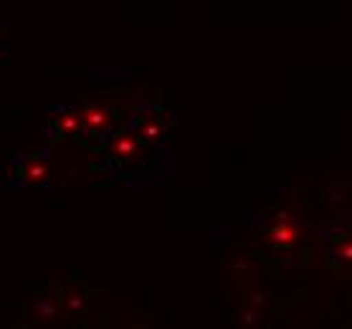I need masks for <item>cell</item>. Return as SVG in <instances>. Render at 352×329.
<instances>
[{
    "label": "cell",
    "instance_id": "obj_1",
    "mask_svg": "<svg viewBox=\"0 0 352 329\" xmlns=\"http://www.w3.org/2000/svg\"><path fill=\"white\" fill-rule=\"evenodd\" d=\"M79 120H81V129L87 135L96 137V135H107L114 124V117L107 106L99 104H87L79 109Z\"/></svg>",
    "mask_w": 352,
    "mask_h": 329
},
{
    "label": "cell",
    "instance_id": "obj_2",
    "mask_svg": "<svg viewBox=\"0 0 352 329\" xmlns=\"http://www.w3.org/2000/svg\"><path fill=\"white\" fill-rule=\"evenodd\" d=\"M107 152H109V157H112L114 162H120V165H132V162L140 160L142 147H140L135 135H129V132H117V135L109 139Z\"/></svg>",
    "mask_w": 352,
    "mask_h": 329
},
{
    "label": "cell",
    "instance_id": "obj_3",
    "mask_svg": "<svg viewBox=\"0 0 352 329\" xmlns=\"http://www.w3.org/2000/svg\"><path fill=\"white\" fill-rule=\"evenodd\" d=\"M266 241L272 246H279V249H289L299 241V225H296L294 218H289L287 213L279 216V220L266 231Z\"/></svg>",
    "mask_w": 352,
    "mask_h": 329
},
{
    "label": "cell",
    "instance_id": "obj_4",
    "mask_svg": "<svg viewBox=\"0 0 352 329\" xmlns=\"http://www.w3.org/2000/svg\"><path fill=\"white\" fill-rule=\"evenodd\" d=\"M54 129H56L61 137H74L81 132V120H79V109H64L54 117Z\"/></svg>",
    "mask_w": 352,
    "mask_h": 329
},
{
    "label": "cell",
    "instance_id": "obj_5",
    "mask_svg": "<svg viewBox=\"0 0 352 329\" xmlns=\"http://www.w3.org/2000/svg\"><path fill=\"white\" fill-rule=\"evenodd\" d=\"M137 137L144 139V142H157V139L165 137V124L160 120H155V117H144L137 124Z\"/></svg>",
    "mask_w": 352,
    "mask_h": 329
},
{
    "label": "cell",
    "instance_id": "obj_6",
    "mask_svg": "<svg viewBox=\"0 0 352 329\" xmlns=\"http://www.w3.org/2000/svg\"><path fill=\"white\" fill-rule=\"evenodd\" d=\"M48 180V162L46 160H28L23 165V183L41 185Z\"/></svg>",
    "mask_w": 352,
    "mask_h": 329
},
{
    "label": "cell",
    "instance_id": "obj_7",
    "mask_svg": "<svg viewBox=\"0 0 352 329\" xmlns=\"http://www.w3.org/2000/svg\"><path fill=\"white\" fill-rule=\"evenodd\" d=\"M61 304H66V309H69V312L76 314V312H81V309H84V304H87V294H84V289H79V286L74 284V286H69V294L61 299Z\"/></svg>",
    "mask_w": 352,
    "mask_h": 329
},
{
    "label": "cell",
    "instance_id": "obj_8",
    "mask_svg": "<svg viewBox=\"0 0 352 329\" xmlns=\"http://www.w3.org/2000/svg\"><path fill=\"white\" fill-rule=\"evenodd\" d=\"M337 256H340V261H344V264H347V261L352 258V243H350V241H344V249L340 246V251H337Z\"/></svg>",
    "mask_w": 352,
    "mask_h": 329
}]
</instances>
